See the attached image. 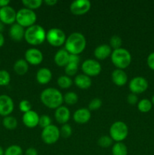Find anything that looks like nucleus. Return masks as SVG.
Segmentation results:
<instances>
[{
  "label": "nucleus",
  "mask_w": 154,
  "mask_h": 155,
  "mask_svg": "<svg viewBox=\"0 0 154 155\" xmlns=\"http://www.w3.org/2000/svg\"><path fill=\"white\" fill-rule=\"evenodd\" d=\"M25 60L29 64L39 65L43 61V54L37 48H29L25 52Z\"/></svg>",
  "instance_id": "nucleus-14"
},
{
  "label": "nucleus",
  "mask_w": 154,
  "mask_h": 155,
  "mask_svg": "<svg viewBox=\"0 0 154 155\" xmlns=\"http://www.w3.org/2000/svg\"><path fill=\"white\" fill-rule=\"evenodd\" d=\"M17 12L11 6L1 8H0V21L4 24H14L16 21Z\"/></svg>",
  "instance_id": "nucleus-13"
},
{
  "label": "nucleus",
  "mask_w": 154,
  "mask_h": 155,
  "mask_svg": "<svg viewBox=\"0 0 154 155\" xmlns=\"http://www.w3.org/2000/svg\"><path fill=\"white\" fill-rule=\"evenodd\" d=\"M11 2L9 0H0V8L8 6Z\"/></svg>",
  "instance_id": "nucleus-45"
},
{
  "label": "nucleus",
  "mask_w": 154,
  "mask_h": 155,
  "mask_svg": "<svg viewBox=\"0 0 154 155\" xmlns=\"http://www.w3.org/2000/svg\"><path fill=\"white\" fill-rule=\"evenodd\" d=\"M14 71L18 75H25L29 71V64L25 59H19L14 64Z\"/></svg>",
  "instance_id": "nucleus-24"
},
{
  "label": "nucleus",
  "mask_w": 154,
  "mask_h": 155,
  "mask_svg": "<svg viewBox=\"0 0 154 155\" xmlns=\"http://www.w3.org/2000/svg\"><path fill=\"white\" fill-rule=\"evenodd\" d=\"M24 151H23L22 148L19 145H12L8 147L5 150L4 155H23Z\"/></svg>",
  "instance_id": "nucleus-31"
},
{
  "label": "nucleus",
  "mask_w": 154,
  "mask_h": 155,
  "mask_svg": "<svg viewBox=\"0 0 154 155\" xmlns=\"http://www.w3.org/2000/svg\"><path fill=\"white\" fill-rule=\"evenodd\" d=\"M91 3L88 0H75L69 5L71 13L75 15H83L90 11Z\"/></svg>",
  "instance_id": "nucleus-11"
},
{
  "label": "nucleus",
  "mask_w": 154,
  "mask_h": 155,
  "mask_svg": "<svg viewBox=\"0 0 154 155\" xmlns=\"http://www.w3.org/2000/svg\"><path fill=\"white\" fill-rule=\"evenodd\" d=\"M102 106V101L98 98H95L89 102L88 110H98Z\"/></svg>",
  "instance_id": "nucleus-37"
},
{
  "label": "nucleus",
  "mask_w": 154,
  "mask_h": 155,
  "mask_svg": "<svg viewBox=\"0 0 154 155\" xmlns=\"http://www.w3.org/2000/svg\"><path fill=\"white\" fill-rule=\"evenodd\" d=\"M113 140L110 136H103L98 139V145L102 148H109L113 145Z\"/></svg>",
  "instance_id": "nucleus-34"
},
{
  "label": "nucleus",
  "mask_w": 154,
  "mask_h": 155,
  "mask_svg": "<svg viewBox=\"0 0 154 155\" xmlns=\"http://www.w3.org/2000/svg\"><path fill=\"white\" fill-rule=\"evenodd\" d=\"M5 154V151L2 148V147L0 146V155H4Z\"/></svg>",
  "instance_id": "nucleus-48"
},
{
  "label": "nucleus",
  "mask_w": 154,
  "mask_h": 155,
  "mask_svg": "<svg viewBox=\"0 0 154 155\" xmlns=\"http://www.w3.org/2000/svg\"><path fill=\"white\" fill-rule=\"evenodd\" d=\"M54 117L58 124H66L70 118V111L66 106H60L55 110Z\"/></svg>",
  "instance_id": "nucleus-16"
},
{
  "label": "nucleus",
  "mask_w": 154,
  "mask_h": 155,
  "mask_svg": "<svg viewBox=\"0 0 154 155\" xmlns=\"http://www.w3.org/2000/svg\"><path fill=\"white\" fill-rule=\"evenodd\" d=\"M111 61L116 69L124 70L128 68L131 63V54L125 48H118L113 50L110 55Z\"/></svg>",
  "instance_id": "nucleus-4"
},
{
  "label": "nucleus",
  "mask_w": 154,
  "mask_h": 155,
  "mask_svg": "<svg viewBox=\"0 0 154 155\" xmlns=\"http://www.w3.org/2000/svg\"><path fill=\"white\" fill-rule=\"evenodd\" d=\"M57 83L59 87L61 89H69L72 85V80L68 76L63 75L57 78Z\"/></svg>",
  "instance_id": "nucleus-28"
},
{
  "label": "nucleus",
  "mask_w": 154,
  "mask_h": 155,
  "mask_svg": "<svg viewBox=\"0 0 154 155\" xmlns=\"http://www.w3.org/2000/svg\"><path fill=\"white\" fill-rule=\"evenodd\" d=\"M74 83L78 88L81 89H88L91 86V77L85 74H78L74 79Z\"/></svg>",
  "instance_id": "nucleus-23"
},
{
  "label": "nucleus",
  "mask_w": 154,
  "mask_h": 155,
  "mask_svg": "<svg viewBox=\"0 0 154 155\" xmlns=\"http://www.w3.org/2000/svg\"><path fill=\"white\" fill-rule=\"evenodd\" d=\"M86 47V39L84 35L80 33H72L66 38L65 49L70 54L79 55Z\"/></svg>",
  "instance_id": "nucleus-2"
},
{
  "label": "nucleus",
  "mask_w": 154,
  "mask_h": 155,
  "mask_svg": "<svg viewBox=\"0 0 154 155\" xmlns=\"http://www.w3.org/2000/svg\"><path fill=\"white\" fill-rule=\"evenodd\" d=\"M128 135V126L122 121H116L110 128V136L116 142H122Z\"/></svg>",
  "instance_id": "nucleus-6"
},
{
  "label": "nucleus",
  "mask_w": 154,
  "mask_h": 155,
  "mask_svg": "<svg viewBox=\"0 0 154 155\" xmlns=\"http://www.w3.org/2000/svg\"><path fill=\"white\" fill-rule=\"evenodd\" d=\"M24 155H38V151L34 148H29L25 151Z\"/></svg>",
  "instance_id": "nucleus-43"
},
{
  "label": "nucleus",
  "mask_w": 154,
  "mask_h": 155,
  "mask_svg": "<svg viewBox=\"0 0 154 155\" xmlns=\"http://www.w3.org/2000/svg\"><path fill=\"white\" fill-rule=\"evenodd\" d=\"M0 64H1V62H0Z\"/></svg>",
  "instance_id": "nucleus-50"
},
{
  "label": "nucleus",
  "mask_w": 154,
  "mask_h": 155,
  "mask_svg": "<svg viewBox=\"0 0 154 155\" xmlns=\"http://www.w3.org/2000/svg\"><path fill=\"white\" fill-rule=\"evenodd\" d=\"M4 28H5V24L0 21V33H2V32L4 30Z\"/></svg>",
  "instance_id": "nucleus-47"
},
{
  "label": "nucleus",
  "mask_w": 154,
  "mask_h": 155,
  "mask_svg": "<svg viewBox=\"0 0 154 155\" xmlns=\"http://www.w3.org/2000/svg\"><path fill=\"white\" fill-rule=\"evenodd\" d=\"M148 81L143 77H135L129 82L128 88L131 93L141 94L148 89Z\"/></svg>",
  "instance_id": "nucleus-10"
},
{
  "label": "nucleus",
  "mask_w": 154,
  "mask_h": 155,
  "mask_svg": "<svg viewBox=\"0 0 154 155\" xmlns=\"http://www.w3.org/2000/svg\"><path fill=\"white\" fill-rule=\"evenodd\" d=\"M43 2L42 0H23L22 4L24 5L26 8L34 10V9L39 8L42 6Z\"/></svg>",
  "instance_id": "nucleus-30"
},
{
  "label": "nucleus",
  "mask_w": 154,
  "mask_h": 155,
  "mask_svg": "<svg viewBox=\"0 0 154 155\" xmlns=\"http://www.w3.org/2000/svg\"><path fill=\"white\" fill-rule=\"evenodd\" d=\"M60 136V130L55 125H50L49 127L42 130L41 138L44 143L47 145H53L58 141Z\"/></svg>",
  "instance_id": "nucleus-8"
},
{
  "label": "nucleus",
  "mask_w": 154,
  "mask_h": 155,
  "mask_svg": "<svg viewBox=\"0 0 154 155\" xmlns=\"http://www.w3.org/2000/svg\"><path fill=\"white\" fill-rule=\"evenodd\" d=\"M79 69V64L72 63H68V64L65 67V73L68 77H72L75 75Z\"/></svg>",
  "instance_id": "nucleus-35"
},
{
  "label": "nucleus",
  "mask_w": 154,
  "mask_h": 155,
  "mask_svg": "<svg viewBox=\"0 0 154 155\" xmlns=\"http://www.w3.org/2000/svg\"><path fill=\"white\" fill-rule=\"evenodd\" d=\"M112 48L110 45L102 44L97 47L94 51V55L98 60H105L110 57L112 54Z\"/></svg>",
  "instance_id": "nucleus-18"
},
{
  "label": "nucleus",
  "mask_w": 154,
  "mask_h": 155,
  "mask_svg": "<svg viewBox=\"0 0 154 155\" xmlns=\"http://www.w3.org/2000/svg\"><path fill=\"white\" fill-rule=\"evenodd\" d=\"M151 101H152V104H154V95H152V100H151Z\"/></svg>",
  "instance_id": "nucleus-49"
},
{
  "label": "nucleus",
  "mask_w": 154,
  "mask_h": 155,
  "mask_svg": "<svg viewBox=\"0 0 154 155\" xmlns=\"http://www.w3.org/2000/svg\"><path fill=\"white\" fill-rule=\"evenodd\" d=\"M44 2L48 6H54L57 3V0H45Z\"/></svg>",
  "instance_id": "nucleus-44"
},
{
  "label": "nucleus",
  "mask_w": 154,
  "mask_h": 155,
  "mask_svg": "<svg viewBox=\"0 0 154 155\" xmlns=\"http://www.w3.org/2000/svg\"><path fill=\"white\" fill-rule=\"evenodd\" d=\"M146 63H147L148 67L151 70L154 71V51L148 55L147 59H146Z\"/></svg>",
  "instance_id": "nucleus-41"
},
{
  "label": "nucleus",
  "mask_w": 154,
  "mask_h": 155,
  "mask_svg": "<svg viewBox=\"0 0 154 155\" xmlns=\"http://www.w3.org/2000/svg\"><path fill=\"white\" fill-rule=\"evenodd\" d=\"M152 107V101L146 98L141 99L137 103V109L139 110V111L142 112V113H147V112L150 111Z\"/></svg>",
  "instance_id": "nucleus-27"
},
{
  "label": "nucleus",
  "mask_w": 154,
  "mask_h": 155,
  "mask_svg": "<svg viewBox=\"0 0 154 155\" xmlns=\"http://www.w3.org/2000/svg\"><path fill=\"white\" fill-rule=\"evenodd\" d=\"M80 62V58L79 56L77 54H69V63L76 64H79Z\"/></svg>",
  "instance_id": "nucleus-42"
},
{
  "label": "nucleus",
  "mask_w": 154,
  "mask_h": 155,
  "mask_svg": "<svg viewBox=\"0 0 154 155\" xmlns=\"http://www.w3.org/2000/svg\"><path fill=\"white\" fill-rule=\"evenodd\" d=\"M36 80L41 85L48 84L52 79V73L48 68H40L36 73Z\"/></svg>",
  "instance_id": "nucleus-22"
},
{
  "label": "nucleus",
  "mask_w": 154,
  "mask_h": 155,
  "mask_svg": "<svg viewBox=\"0 0 154 155\" xmlns=\"http://www.w3.org/2000/svg\"><path fill=\"white\" fill-rule=\"evenodd\" d=\"M19 109L24 114L30 111L32 109L31 103L28 100H22L19 104Z\"/></svg>",
  "instance_id": "nucleus-39"
},
{
  "label": "nucleus",
  "mask_w": 154,
  "mask_h": 155,
  "mask_svg": "<svg viewBox=\"0 0 154 155\" xmlns=\"http://www.w3.org/2000/svg\"><path fill=\"white\" fill-rule=\"evenodd\" d=\"M60 136H63V138H69V136L72 135V128H71L70 125L68 124L62 125L61 128H60Z\"/></svg>",
  "instance_id": "nucleus-38"
},
{
  "label": "nucleus",
  "mask_w": 154,
  "mask_h": 155,
  "mask_svg": "<svg viewBox=\"0 0 154 155\" xmlns=\"http://www.w3.org/2000/svg\"><path fill=\"white\" fill-rule=\"evenodd\" d=\"M24 39L31 45H41L46 39V32L40 25L35 24L25 30Z\"/></svg>",
  "instance_id": "nucleus-3"
},
{
  "label": "nucleus",
  "mask_w": 154,
  "mask_h": 155,
  "mask_svg": "<svg viewBox=\"0 0 154 155\" xmlns=\"http://www.w3.org/2000/svg\"><path fill=\"white\" fill-rule=\"evenodd\" d=\"M40 100L42 104L50 109H57L62 106L63 95L55 88H47L40 94Z\"/></svg>",
  "instance_id": "nucleus-1"
},
{
  "label": "nucleus",
  "mask_w": 154,
  "mask_h": 155,
  "mask_svg": "<svg viewBox=\"0 0 154 155\" xmlns=\"http://www.w3.org/2000/svg\"><path fill=\"white\" fill-rule=\"evenodd\" d=\"M122 41L120 36H117V35H114V36H113L110 38V46L111 47V48H113V50L120 48L121 46H122Z\"/></svg>",
  "instance_id": "nucleus-33"
},
{
  "label": "nucleus",
  "mask_w": 154,
  "mask_h": 155,
  "mask_svg": "<svg viewBox=\"0 0 154 155\" xmlns=\"http://www.w3.org/2000/svg\"><path fill=\"white\" fill-rule=\"evenodd\" d=\"M69 53L65 48L60 49L54 54V61L58 67H66L69 63Z\"/></svg>",
  "instance_id": "nucleus-21"
},
{
  "label": "nucleus",
  "mask_w": 154,
  "mask_h": 155,
  "mask_svg": "<svg viewBox=\"0 0 154 155\" xmlns=\"http://www.w3.org/2000/svg\"><path fill=\"white\" fill-rule=\"evenodd\" d=\"M11 82V76L5 70H0V86H5Z\"/></svg>",
  "instance_id": "nucleus-32"
},
{
  "label": "nucleus",
  "mask_w": 154,
  "mask_h": 155,
  "mask_svg": "<svg viewBox=\"0 0 154 155\" xmlns=\"http://www.w3.org/2000/svg\"><path fill=\"white\" fill-rule=\"evenodd\" d=\"M82 71L83 74L91 77H96L101 74L102 67L99 61L95 59H87L82 64Z\"/></svg>",
  "instance_id": "nucleus-9"
},
{
  "label": "nucleus",
  "mask_w": 154,
  "mask_h": 155,
  "mask_svg": "<svg viewBox=\"0 0 154 155\" xmlns=\"http://www.w3.org/2000/svg\"><path fill=\"white\" fill-rule=\"evenodd\" d=\"M36 20H37V16L33 10L24 8L17 12L16 23L24 28V27L28 28L31 26L35 25Z\"/></svg>",
  "instance_id": "nucleus-5"
},
{
  "label": "nucleus",
  "mask_w": 154,
  "mask_h": 155,
  "mask_svg": "<svg viewBox=\"0 0 154 155\" xmlns=\"http://www.w3.org/2000/svg\"><path fill=\"white\" fill-rule=\"evenodd\" d=\"M2 124L5 129L8 130H14L18 127V120L14 117L7 116L5 117L2 120Z\"/></svg>",
  "instance_id": "nucleus-26"
},
{
  "label": "nucleus",
  "mask_w": 154,
  "mask_h": 155,
  "mask_svg": "<svg viewBox=\"0 0 154 155\" xmlns=\"http://www.w3.org/2000/svg\"><path fill=\"white\" fill-rule=\"evenodd\" d=\"M14 108V101L9 95H0V116H9L13 112Z\"/></svg>",
  "instance_id": "nucleus-12"
},
{
  "label": "nucleus",
  "mask_w": 154,
  "mask_h": 155,
  "mask_svg": "<svg viewBox=\"0 0 154 155\" xmlns=\"http://www.w3.org/2000/svg\"><path fill=\"white\" fill-rule=\"evenodd\" d=\"M79 100L78 95L75 92H68L63 95V101L68 105H74Z\"/></svg>",
  "instance_id": "nucleus-29"
},
{
  "label": "nucleus",
  "mask_w": 154,
  "mask_h": 155,
  "mask_svg": "<svg viewBox=\"0 0 154 155\" xmlns=\"http://www.w3.org/2000/svg\"><path fill=\"white\" fill-rule=\"evenodd\" d=\"M39 114L33 110L24 114L22 117V121L24 126L30 129L35 128L37 126H39Z\"/></svg>",
  "instance_id": "nucleus-15"
},
{
  "label": "nucleus",
  "mask_w": 154,
  "mask_h": 155,
  "mask_svg": "<svg viewBox=\"0 0 154 155\" xmlns=\"http://www.w3.org/2000/svg\"><path fill=\"white\" fill-rule=\"evenodd\" d=\"M91 111L88 108L82 107L75 110V113L73 114L74 121L79 124H85L88 122L91 119Z\"/></svg>",
  "instance_id": "nucleus-17"
},
{
  "label": "nucleus",
  "mask_w": 154,
  "mask_h": 155,
  "mask_svg": "<svg viewBox=\"0 0 154 155\" xmlns=\"http://www.w3.org/2000/svg\"><path fill=\"white\" fill-rule=\"evenodd\" d=\"M112 81L117 86H123L128 81V76L123 70L116 69L112 72Z\"/></svg>",
  "instance_id": "nucleus-20"
},
{
  "label": "nucleus",
  "mask_w": 154,
  "mask_h": 155,
  "mask_svg": "<svg viewBox=\"0 0 154 155\" xmlns=\"http://www.w3.org/2000/svg\"><path fill=\"white\" fill-rule=\"evenodd\" d=\"M9 36L11 39L16 42H20L24 38L25 30L23 27L19 25L17 23H14L11 26L9 29Z\"/></svg>",
  "instance_id": "nucleus-19"
},
{
  "label": "nucleus",
  "mask_w": 154,
  "mask_h": 155,
  "mask_svg": "<svg viewBox=\"0 0 154 155\" xmlns=\"http://www.w3.org/2000/svg\"><path fill=\"white\" fill-rule=\"evenodd\" d=\"M5 44V37L2 33H0V48L3 46Z\"/></svg>",
  "instance_id": "nucleus-46"
},
{
  "label": "nucleus",
  "mask_w": 154,
  "mask_h": 155,
  "mask_svg": "<svg viewBox=\"0 0 154 155\" xmlns=\"http://www.w3.org/2000/svg\"><path fill=\"white\" fill-rule=\"evenodd\" d=\"M113 155H128V148L123 142H116L112 147Z\"/></svg>",
  "instance_id": "nucleus-25"
},
{
  "label": "nucleus",
  "mask_w": 154,
  "mask_h": 155,
  "mask_svg": "<svg viewBox=\"0 0 154 155\" xmlns=\"http://www.w3.org/2000/svg\"><path fill=\"white\" fill-rule=\"evenodd\" d=\"M127 101L129 104H131V105H134V104H137L138 103V97L136 94L134 93H130L129 95L127 97Z\"/></svg>",
  "instance_id": "nucleus-40"
},
{
  "label": "nucleus",
  "mask_w": 154,
  "mask_h": 155,
  "mask_svg": "<svg viewBox=\"0 0 154 155\" xmlns=\"http://www.w3.org/2000/svg\"><path fill=\"white\" fill-rule=\"evenodd\" d=\"M50 125H51V120L49 116H48L46 114H43L41 117H39V126L42 130L46 128V127H49Z\"/></svg>",
  "instance_id": "nucleus-36"
},
{
  "label": "nucleus",
  "mask_w": 154,
  "mask_h": 155,
  "mask_svg": "<svg viewBox=\"0 0 154 155\" xmlns=\"http://www.w3.org/2000/svg\"><path fill=\"white\" fill-rule=\"evenodd\" d=\"M66 36L64 32L59 28H51L46 33V40L54 47L61 46L65 44Z\"/></svg>",
  "instance_id": "nucleus-7"
}]
</instances>
